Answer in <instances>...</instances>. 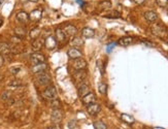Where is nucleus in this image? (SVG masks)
<instances>
[{
    "instance_id": "obj_1",
    "label": "nucleus",
    "mask_w": 168,
    "mask_h": 129,
    "mask_svg": "<svg viewBox=\"0 0 168 129\" xmlns=\"http://www.w3.org/2000/svg\"><path fill=\"white\" fill-rule=\"evenodd\" d=\"M151 32L157 37L168 41V29L163 24L160 23H153L151 25Z\"/></svg>"
},
{
    "instance_id": "obj_2",
    "label": "nucleus",
    "mask_w": 168,
    "mask_h": 129,
    "mask_svg": "<svg viewBox=\"0 0 168 129\" xmlns=\"http://www.w3.org/2000/svg\"><path fill=\"white\" fill-rule=\"evenodd\" d=\"M42 97L45 98V99H56L57 98V89L54 87V86H48L47 88L44 89V92H42Z\"/></svg>"
},
{
    "instance_id": "obj_3",
    "label": "nucleus",
    "mask_w": 168,
    "mask_h": 129,
    "mask_svg": "<svg viewBox=\"0 0 168 129\" xmlns=\"http://www.w3.org/2000/svg\"><path fill=\"white\" fill-rule=\"evenodd\" d=\"M36 83L40 86H48L52 83V79L51 76L45 72H42V73H39V75H36Z\"/></svg>"
},
{
    "instance_id": "obj_4",
    "label": "nucleus",
    "mask_w": 168,
    "mask_h": 129,
    "mask_svg": "<svg viewBox=\"0 0 168 129\" xmlns=\"http://www.w3.org/2000/svg\"><path fill=\"white\" fill-rule=\"evenodd\" d=\"M30 62L32 65H36V64H40L45 62V57L44 55L40 53V52H34L33 54L30 55Z\"/></svg>"
},
{
    "instance_id": "obj_5",
    "label": "nucleus",
    "mask_w": 168,
    "mask_h": 129,
    "mask_svg": "<svg viewBox=\"0 0 168 129\" xmlns=\"http://www.w3.org/2000/svg\"><path fill=\"white\" fill-rule=\"evenodd\" d=\"M73 81L75 84H82L85 80L87 79V71L86 70H75L74 73L72 75Z\"/></svg>"
},
{
    "instance_id": "obj_6",
    "label": "nucleus",
    "mask_w": 168,
    "mask_h": 129,
    "mask_svg": "<svg viewBox=\"0 0 168 129\" xmlns=\"http://www.w3.org/2000/svg\"><path fill=\"white\" fill-rule=\"evenodd\" d=\"M63 119V112L60 109L53 110L51 113V121L53 124H60V122Z\"/></svg>"
},
{
    "instance_id": "obj_7",
    "label": "nucleus",
    "mask_w": 168,
    "mask_h": 129,
    "mask_svg": "<svg viewBox=\"0 0 168 129\" xmlns=\"http://www.w3.org/2000/svg\"><path fill=\"white\" fill-rule=\"evenodd\" d=\"M63 32L65 33L66 37H74L78 33V28L74 25H71V24H66L65 26L63 27Z\"/></svg>"
},
{
    "instance_id": "obj_8",
    "label": "nucleus",
    "mask_w": 168,
    "mask_h": 129,
    "mask_svg": "<svg viewBox=\"0 0 168 129\" xmlns=\"http://www.w3.org/2000/svg\"><path fill=\"white\" fill-rule=\"evenodd\" d=\"M58 41L56 37L54 35H48L47 38L44 39V47L48 49V50H54V49L57 48Z\"/></svg>"
},
{
    "instance_id": "obj_9",
    "label": "nucleus",
    "mask_w": 168,
    "mask_h": 129,
    "mask_svg": "<svg viewBox=\"0 0 168 129\" xmlns=\"http://www.w3.org/2000/svg\"><path fill=\"white\" fill-rule=\"evenodd\" d=\"M72 66L75 70H84L87 67V61L82 58H78V59H75L73 61Z\"/></svg>"
},
{
    "instance_id": "obj_10",
    "label": "nucleus",
    "mask_w": 168,
    "mask_h": 129,
    "mask_svg": "<svg viewBox=\"0 0 168 129\" xmlns=\"http://www.w3.org/2000/svg\"><path fill=\"white\" fill-rule=\"evenodd\" d=\"M100 110H101L100 104H98L97 102L91 103L89 105H87V112L90 116H96L100 112Z\"/></svg>"
},
{
    "instance_id": "obj_11",
    "label": "nucleus",
    "mask_w": 168,
    "mask_h": 129,
    "mask_svg": "<svg viewBox=\"0 0 168 129\" xmlns=\"http://www.w3.org/2000/svg\"><path fill=\"white\" fill-rule=\"evenodd\" d=\"M55 37H56L57 41L59 42L60 45H64L67 41V37H66L65 33H64L63 30L60 29V28H57L56 31H55Z\"/></svg>"
},
{
    "instance_id": "obj_12",
    "label": "nucleus",
    "mask_w": 168,
    "mask_h": 129,
    "mask_svg": "<svg viewBox=\"0 0 168 129\" xmlns=\"http://www.w3.org/2000/svg\"><path fill=\"white\" fill-rule=\"evenodd\" d=\"M16 19L19 23L27 24L29 22V14H27L26 11H21L19 13H17Z\"/></svg>"
},
{
    "instance_id": "obj_13",
    "label": "nucleus",
    "mask_w": 168,
    "mask_h": 129,
    "mask_svg": "<svg viewBox=\"0 0 168 129\" xmlns=\"http://www.w3.org/2000/svg\"><path fill=\"white\" fill-rule=\"evenodd\" d=\"M67 56H68L70 59L75 60V59H78V58H82V53L76 48H71L67 51Z\"/></svg>"
},
{
    "instance_id": "obj_14",
    "label": "nucleus",
    "mask_w": 168,
    "mask_h": 129,
    "mask_svg": "<svg viewBox=\"0 0 168 129\" xmlns=\"http://www.w3.org/2000/svg\"><path fill=\"white\" fill-rule=\"evenodd\" d=\"M48 69V64L47 63H40V64H36V65H33L32 66V72L35 73V75H39V73H42L44 72L45 70Z\"/></svg>"
},
{
    "instance_id": "obj_15",
    "label": "nucleus",
    "mask_w": 168,
    "mask_h": 129,
    "mask_svg": "<svg viewBox=\"0 0 168 129\" xmlns=\"http://www.w3.org/2000/svg\"><path fill=\"white\" fill-rule=\"evenodd\" d=\"M42 17V11L41 10H34L29 14V20L32 22H38Z\"/></svg>"
},
{
    "instance_id": "obj_16",
    "label": "nucleus",
    "mask_w": 168,
    "mask_h": 129,
    "mask_svg": "<svg viewBox=\"0 0 168 129\" xmlns=\"http://www.w3.org/2000/svg\"><path fill=\"white\" fill-rule=\"evenodd\" d=\"M82 103H84V104L89 105V104H91V103L96 102V96H95V94L91 92V93L85 95L84 97H82Z\"/></svg>"
},
{
    "instance_id": "obj_17",
    "label": "nucleus",
    "mask_w": 168,
    "mask_h": 129,
    "mask_svg": "<svg viewBox=\"0 0 168 129\" xmlns=\"http://www.w3.org/2000/svg\"><path fill=\"white\" fill-rule=\"evenodd\" d=\"M91 93V89L87 84L85 83H82L81 85H78V94L81 97H84L85 95Z\"/></svg>"
},
{
    "instance_id": "obj_18",
    "label": "nucleus",
    "mask_w": 168,
    "mask_h": 129,
    "mask_svg": "<svg viewBox=\"0 0 168 129\" xmlns=\"http://www.w3.org/2000/svg\"><path fill=\"white\" fill-rule=\"evenodd\" d=\"M11 53V47L10 45L7 44V42H0V55H4V56H6V55L10 54Z\"/></svg>"
},
{
    "instance_id": "obj_19",
    "label": "nucleus",
    "mask_w": 168,
    "mask_h": 129,
    "mask_svg": "<svg viewBox=\"0 0 168 129\" xmlns=\"http://www.w3.org/2000/svg\"><path fill=\"white\" fill-rule=\"evenodd\" d=\"M44 41H42V39L40 38H36L32 42V50L34 51V52H39L41 50L42 48H44Z\"/></svg>"
},
{
    "instance_id": "obj_20",
    "label": "nucleus",
    "mask_w": 168,
    "mask_h": 129,
    "mask_svg": "<svg viewBox=\"0 0 168 129\" xmlns=\"http://www.w3.org/2000/svg\"><path fill=\"white\" fill-rule=\"evenodd\" d=\"M145 18L148 22L154 23L158 20V15H157V13H155V11H145Z\"/></svg>"
},
{
    "instance_id": "obj_21",
    "label": "nucleus",
    "mask_w": 168,
    "mask_h": 129,
    "mask_svg": "<svg viewBox=\"0 0 168 129\" xmlns=\"http://www.w3.org/2000/svg\"><path fill=\"white\" fill-rule=\"evenodd\" d=\"M82 35L84 36L85 38H93L94 36H95V31H94L92 28L85 27V28L82 30Z\"/></svg>"
},
{
    "instance_id": "obj_22",
    "label": "nucleus",
    "mask_w": 168,
    "mask_h": 129,
    "mask_svg": "<svg viewBox=\"0 0 168 129\" xmlns=\"http://www.w3.org/2000/svg\"><path fill=\"white\" fill-rule=\"evenodd\" d=\"M84 44H85L84 39H82V37H79V36H74V37H72V39L70 41V45L74 48L82 47V45H84Z\"/></svg>"
},
{
    "instance_id": "obj_23",
    "label": "nucleus",
    "mask_w": 168,
    "mask_h": 129,
    "mask_svg": "<svg viewBox=\"0 0 168 129\" xmlns=\"http://www.w3.org/2000/svg\"><path fill=\"white\" fill-rule=\"evenodd\" d=\"M132 41H133L132 37H130V36H124V37L119 39L118 44L122 45V47H128V45H130L132 44Z\"/></svg>"
},
{
    "instance_id": "obj_24",
    "label": "nucleus",
    "mask_w": 168,
    "mask_h": 129,
    "mask_svg": "<svg viewBox=\"0 0 168 129\" xmlns=\"http://www.w3.org/2000/svg\"><path fill=\"white\" fill-rule=\"evenodd\" d=\"M26 29L23 28V27H17V28H15V35L17 36V37L19 38H23L24 36L26 35Z\"/></svg>"
},
{
    "instance_id": "obj_25",
    "label": "nucleus",
    "mask_w": 168,
    "mask_h": 129,
    "mask_svg": "<svg viewBox=\"0 0 168 129\" xmlns=\"http://www.w3.org/2000/svg\"><path fill=\"white\" fill-rule=\"evenodd\" d=\"M39 34H40V29H39L38 27H34V28L30 30V32H29L30 38L33 39V41H34V39H36V38H38Z\"/></svg>"
},
{
    "instance_id": "obj_26",
    "label": "nucleus",
    "mask_w": 168,
    "mask_h": 129,
    "mask_svg": "<svg viewBox=\"0 0 168 129\" xmlns=\"http://www.w3.org/2000/svg\"><path fill=\"white\" fill-rule=\"evenodd\" d=\"M121 119L123 120L125 123H128V124H133L134 121H135L133 117L130 116V115H128V114H122V115H121Z\"/></svg>"
},
{
    "instance_id": "obj_27",
    "label": "nucleus",
    "mask_w": 168,
    "mask_h": 129,
    "mask_svg": "<svg viewBox=\"0 0 168 129\" xmlns=\"http://www.w3.org/2000/svg\"><path fill=\"white\" fill-rule=\"evenodd\" d=\"M105 18H108V19H119V18H121V14L119 13V11H111V13H109L107 15H105L104 16Z\"/></svg>"
},
{
    "instance_id": "obj_28",
    "label": "nucleus",
    "mask_w": 168,
    "mask_h": 129,
    "mask_svg": "<svg viewBox=\"0 0 168 129\" xmlns=\"http://www.w3.org/2000/svg\"><path fill=\"white\" fill-rule=\"evenodd\" d=\"M94 128L95 129H107V126L104 122L102 121H96L94 123Z\"/></svg>"
},
{
    "instance_id": "obj_29",
    "label": "nucleus",
    "mask_w": 168,
    "mask_h": 129,
    "mask_svg": "<svg viewBox=\"0 0 168 129\" xmlns=\"http://www.w3.org/2000/svg\"><path fill=\"white\" fill-rule=\"evenodd\" d=\"M99 6L102 8V10H109V8H111V2L109 1V0H106V1H102L101 3L99 4Z\"/></svg>"
},
{
    "instance_id": "obj_30",
    "label": "nucleus",
    "mask_w": 168,
    "mask_h": 129,
    "mask_svg": "<svg viewBox=\"0 0 168 129\" xmlns=\"http://www.w3.org/2000/svg\"><path fill=\"white\" fill-rule=\"evenodd\" d=\"M98 91L101 94H106V92H107V85L104 84V83H100L98 85Z\"/></svg>"
},
{
    "instance_id": "obj_31",
    "label": "nucleus",
    "mask_w": 168,
    "mask_h": 129,
    "mask_svg": "<svg viewBox=\"0 0 168 129\" xmlns=\"http://www.w3.org/2000/svg\"><path fill=\"white\" fill-rule=\"evenodd\" d=\"M51 107L53 110L60 109V107H61V102L57 99V98H56V99H53V100L51 101Z\"/></svg>"
},
{
    "instance_id": "obj_32",
    "label": "nucleus",
    "mask_w": 168,
    "mask_h": 129,
    "mask_svg": "<svg viewBox=\"0 0 168 129\" xmlns=\"http://www.w3.org/2000/svg\"><path fill=\"white\" fill-rule=\"evenodd\" d=\"M21 85H22V82L20 80H13L10 83H8V87H13V88H17Z\"/></svg>"
},
{
    "instance_id": "obj_33",
    "label": "nucleus",
    "mask_w": 168,
    "mask_h": 129,
    "mask_svg": "<svg viewBox=\"0 0 168 129\" xmlns=\"http://www.w3.org/2000/svg\"><path fill=\"white\" fill-rule=\"evenodd\" d=\"M68 128L69 129H79L78 123L76 122L75 120H71V121H69V123H68Z\"/></svg>"
},
{
    "instance_id": "obj_34",
    "label": "nucleus",
    "mask_w": 168,
    "mask_h": 129,
    "mask_svg": "<svg viewBox=\"0 0 168 129\" xmlns=\"http://www.w3.org/2000/svg\"><path fill=\"white\" fill-rule=\"evenodd\" d=\"M21 66H11L10 68V72L11 75H18L20 71H21Z\"/></svg>"
},
{
    "instance_id": "obj_35",
    "label": "nucleus",
    "mask_w": 168,
    "mask_h": 129,
    "mask_svg": "<svg viewBox=\"0 0 168 129\" xmlns=\"http://www.w3.org/2000/svg\"><path fill=\"white\" fill-rule=\"evenodd\" d=\"M10 96H11V93L10 91H5L3 94L1 95V99L3 100V101H6V100H8L10 98Z\"/></svg>"
},
{
    "instance_id": "obj_36",
    "label": "nucleus",
    "mask_w": 168,
    "mask_h": 129,
    "mask_svg": "<svg viewBox=\"0 0 168 129\" xmlns=\"http://www.w3.org/2000/svg\"><path fill=\"white\" fill-rule=\"evenodd\" d=\"M156 2L160 7H165L168 4V0H156Z\"/></svg>"
},
{
    "instance_id": "obj_37",
    "label": "nucleus",
    "mask_w": 168,
    "mask_h": 129,
    "mask_svg": "<svg viewBox=\"0 0 168 129\" xmlns=\"http://www.w3.org/2000/svg\"><path fill=\"white\" fill-rule=\"evenodd\" d=\"M47 129H62V127H61L60 124H52Z\"/></svg>"
},
{
    "instance_id": "obj_38",
    "label": "nucleus",
    "mask_w": 168,
    "mask_h": 129,
    "mask_svg": "<svg viewBox=\"0 0 168 129\" xmlns=\"http://www.w3.org/2000/svg\"><path fill=\"white\" fill-rule=\"evenodd\" d=\"M97 65H98V67L100 68V71H101V75H103V73H104V70L102 69V61H101V60H98V61H97Z\"/></svg>"
},
{
    "instance_id": "obj_39",
    "label": "nucleus",
    "mask_w": 168,
    "mask_h": 129,
    "mask_svg": "<svg viewBox=\"0 0 168 129\" xmlns=\"http://www.w3.org/2000/svg\"><path fill=\"white\" fill-rule=\"evenodd\" d=\"M143 44H145V45H148V47L149 48H154L155 47V44H153V42H149V41H142Z\"/></svg>"
},
{
    "instance_id": "obj_40",
    "label": "nucleus",
    "mask_w": 168,
    "mask_h": 129,
    "mask_svg": "<svg viewBox=\"0 0 168 129\" xmlns=\"http://www.w3.org/2000/svg\"><path fill=\"white\" fill-rule=\"evenodd\" d=\"M133 1L135 2L136 4H138V5H141V4L145 3V0H133Z\"/></svg>"
},
{
    "instance_id": "obj_41",
    "label": "nucleus",
    "mask_w": 168,
    "mask_h": 129,
    "mask_svg": "<svg viewBox=\"0 0 168 129\" xmlns=\"http://www.w3.org/2000/svg\"><path fill=\"white\" fill-rule=\"evenodd\" d=\"M116 45V44H111V45H107V52H111L112 49H114V47Z\"/></svg>"
},
{
    "instance_id": "obj_42",
    "label": "nucleus",
    "mask_w": 168,
    "mask_h": 129,
    "mask_svg": "<svg viewBox=\"0 0 168 129\" xmlns=\"http://www.w3.org/2000/svg\"><path fill=\"white\" fill-rule=\"evenodd\" d=\"M3 64H4V58L2 55H0V67H2Z\"/></svg>"
},
{
    "instance_id": "obj_43",
    "label": "nucleus",
    "mask_w": 168,
    "mask_h": 129,
    "mask_svg": "<svg viewBox=\"0 0 168 129\" xmlns=\"http://www.w3.org/2000/svg\"><path fill=\"white\" fill-rule=\"evenodd\" d=\"M3 18H2V16H0V27H1L2 25H3Z\"/></svg>"
},
{
    "instance_id": "obj_44",
    "label": "nucleus",
    "mask_w": 168,
    "mask_h": 129,
    "mask_svg": "<svg viewBox=\"0 0 168 129\" xmlns=\"http://www.w3.org/2000/svg\"><path fill=\"white\" fill-rule=\"evenodd\" d=\"M29 1H31V2H38L39 0H29Z\"/></svg>"
},
{
    "instance_id": "obj_45",
    "label": "nucleus",
    "mask_w": 168,
    "mask_h": 129,
    "mask_svg": "<svg viewBox=\"0 0 168 129\" xmlns=\"http://www.w3.org/2000/svg\"><path fill=\"white\" fill-rule=\"evenodd\" d=\"M153 129H165V128H162V127H154Z\"/></svg>"
},
{
    "instance_id": "obj_46",
    "label": "nucleus",
    "mask_w": 168,
    "mask_h": 129,
    "mask_svg": "<svg viewBox=\"0 0 168 129\" xmlns=\"http://www.w3.org/2000/svg\"><path fill=\"white\" fill-rule=\"evenodd\" d=\"M3 2H4V0H0V6H1V4L3 3Z\"/></svg>"
},
{
    "instance_id": "obj_47",
    "label": "nucleus",
    "mask_w": 168,
    "mask_h": 129,
    "mask_svg": "<svg viewBox=\"0 0 168 129\" xmlns=\"http://www.w3.org/2000/svg\"><path fill=\"white\" fill-rule=\"evenodd\" d=\"M103 1H106V0H103Z\"/></svg>"
},
{
    "instance_id": "obj_48",
    "label": "nucleus",
    "mask_w": 168,
    "mask_h": 129,
    "mask_svg": "<svg viewBox=\"0 0 168 129\" xmlns=\"http://www.w3.org/2000/svg\"><path fill=\"white\" fill-rule=\"evenodd\" d=\"M167 14H168V11H167Z\"/></svg>"
}]
</instances>
